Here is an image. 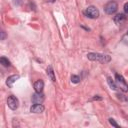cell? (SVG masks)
<instances>
[{
	"mask_svg": "<svg viewBox=\"0 0 128 128\" xmlns=\"http://www.w3.org/2000/svg\"><path fill=\"white\" fill-rule=\"evenodd\" d=\"M87 58L91 61H97L100 63H108L111 60V57L109 55H104L101 53H88Z\"/></svg>",
	"mask_w": 128,
	"mask_h": 128,
	"instance_id": "cell-1",
	"label": "cell"
},
{
	"mask_svg": "<svg viewBox=\"0 0 128 128\" xmlns=\"http://www.w3.org/2000/svg\"><path fill=\"white\" fill-rule=\"evenodd\" d=\"M115 82H116L117 87H119L123 92H128V84L122 75L116 74L115 75Z\"/></svg>",
	"mask_w": 128,
	"mask_h": 128,
	"instance_id": "cell-2",
	"label": "cell"
},
{
	"mask_svg": "<svg viewBox=\"0 0 128 128\" xmlns=\"http://www.w3.org/2000/svg\"><path fill=\"white\" fill-rule=\"evenodd\" d=\"M84 14L86 17L88 18H91V19H96L99 17V10L95 7V6H88L85 11H84Z\"/></svg>",
	"mask_w": 128,
	"mask_h": 128,
	"instance_id": "cell-3",
	"label": "cell"
},
{
	"mask_svg": "<svg viewBox=\"0 0 128 128\" xmlns=\"http://www.w3.org/2000/svg\"><path fill=\"white\" fill-rule=\"evenodd\" d=\"M117 9H118V5H117V3H116L115 1H110V2H108V3L105 5V7H104L105 12H106L107 14H109V15L114 14V13L117 11Z\"/></svg>",
	"mask_w": 128,
	"mask_h": 128,
	"instance_id": "cell-4",
	"label": "cell"
},
{
	"mask_svg": "<svg viewBox=\"0 0 128 128\" xmlns=\"http://www.w3.org/2000/svg\"><path fill=\"white\" fill-rule=\"evenodd\" d=\"M7 105H8V107H9L10 109L16 110V109L18 108V106H19V101H18V99H17L15 96L11 95V96H9L8 99H7Z\"/></svg>",
	"mask_w": 128,
	"mask_h": 128,
	"instance_id": "cell-5",
	"label": "cell"
},
{
	"mask_svg": "<svg viewBox=\"0 0 128 128\" xmlns=\"http://www.w3.org/2000/svg\"><path fill=\"white\" fill-rule=\"evenodd\" d=\"M44 99H45V97L42 92H36L35 94L32 95V101L34 103H42L44 101Z\"/></svg>",
	"mask_w": 128,
	"mask_h": 128,
	"instance_id": "cell-6",
	"label": "cell"
},
{
	"mask_svg": "<svg viewBox=\"0 0 128 128\" xmlns=\"http://www.w3.org/2000/svg\"><path fill=\"white\" fill-rule=\"evenodd\" d=\"M30 111L32 113H41L44 111V106L41 103H35L30 107Z\"/></svg>",
	"mask_w": 128,
	"mask_h": 128,
	"instance_id": "cell-7",
	"label": "cell"
},
{
	"mask_svg": "<svg viewBox=\"0 0 128 128\" xmlns=\"http://www.w3.org/2000/svg\"><path fill=\"white\" fill-rule=\"evenodd\" d=\"M18 79H19V75H11V76H9V77L7 78V80H6V85H7L8 87H12L13 84H14Z\"/></svg>",
	"mask_w": 128,
	"mask_h": 128,
	"instance_id": "cell-8",
	"label": "cell"
},
{
	"mask_svg": "<svg viewBox=\"0 0 128 128\" xmlns=\"http://www.w3.org/2000/svg\"><path fill=\"white\" fill-rule=\"evenodd\" d=\"M125 19H126V16H125L123 13H119V14H117L116 16H114V22H115L117 25L122 24V23L125 21Z\"/></svg>",
	"mask_w": 128,
	"mask_h": 128,
	"instance_id": "cell-9",
	"label": "cell"
},
{
	"mask_svg": "<svg viewBox=\"0 0 128 128\" xmlns=\"http://www.w3.org/2000/svg\"><path fill=\"white\" fill-rule=\"evenodd\" d=\"M43 88H44V82L42 80H37L34 83V89L36 92H42Z\"/></svg>",
	"mask_w": 128,
	"mask_h": 128,
	"instance_id": "cell-10",
	"label": "cell"
},
{
	"mask_svg": "<svg viewBox=\"0 0 128 128\" xmlns=\"http://www.w3.org/2000/svg\"><path fill=\"white\" fill-rule=\"evenodd\" d=\"M46 72H47V76L50 78V80H51L52 82H54V81H55V75H54V71H53L52 66H48Z\"/></svg>",
	"mask_w": 128,
	"mask_h": 128,
	"instance_id": "cell-11",
	"label": "cell"
},
{
	"mask_svg": "<svg viewBox=\"0 0 128 128\" xmlns=\"http://www.w3.org/2000/svg\"><path fill=\"white\" fill-rule=\"evenodd\" d=\"M107 82H108V84H109V86H110V88H111L112 90H116V89H117L116 82H114L111 77H108V78H107Z\"/></svg>",
	"mask_w": 128,
	"mask_h": 128,
	"instance_id": "cell-12",
	"label": "cell"
},
{
	"mask_svg": "<svg viewBox=\"0 0 128 128\" xmlns=\"http://www.w3.org/2000/svg\"><path fill=\"white\" fill-rule=\"evenodd\" d=\"M0 63H1L4 67H9V66H10V61H9L6 57H4V56H2V57L0 58Z\"/></svg>",
	"mask_w": 128,
	"mask_h": 128,
	"instance_id": "cell-13",
	"label": "cell"
},
{
	"mask_svg": "<svg viewBox=\"0 0 128 128\" xmlns=\"http://www.w3.org/2000/svg\"><path fill=\"white\" fill-rule=\"evenodd\" d=\"M71 82L73 83H79L80 82V77L77 75H72L71 76Z\"/></svg>",
	"mask_w": 128,
	"mask_h": 128,
	"instance_id": "cell-14",
	"label": "cell"
},
{
	"mask_svg": "<svg viewBox=\"0 0 128 128\" xmlns=\"http://www.w3.org/2000/svg\"><path fill=\"white\" fill-rule=\"evenodd\" d=\"M109 123H110L112 126H114V127H119V125H118V124L115 122V120H114V119H112V118H110V119H109Z\"/></svg>",
	"mask_w": 128,
	"mask_h": 128,
	"instance_id": "cell-15",
	"label": "cell"
},
{
	"mask_svg": "<svg viewBox=\"0 0 128 128\" xmlns=\"http://www.w3.org/2000/svg\"><path fill=\"white\" fill-rule=\"evenodd\" d=\"M124 11H125V13H128V2H126L124 4Z\"/></svg>",
	"mask_w": 128,
	"mask_h": 128,
	"instance_id": "cell-16",
	"label": "cell"
},
{
	"mask_svg": "<svg viewBox=\"0 0 128 128\" xmlns=\"http://www.w3.org/2000/svg\"><path fill=\"white\" fill-rule=\"evenodd\" d=\"M14 1V4L15 5H20L22 3V0H13Z\"/></svg>",
	"mask_w": 128,
	"mask_h": 128,
	"instance_id": "cell-17",
	"label": "cell"
},
{
	"mask_svg": "<svg viewBox=\"0 0 128 128\" xmlns=\"http://www.w3.org/2000/svg\"><path fill=\"white\" fill-rule=\"evenodd\" d=\"M5 36H6V35H5V32L2 31V32H1V40H4V39H5Z\"/></svg>",
	"mask_w": 128,
	"mask_h": 128,
	"instance_id": "cell-18",
	"label": "cell"
},
{
	"mask_svg": "<svg viewBox=\"0 0 128 128\" xmlns=\"http://www.w3.org/2000/svg\"><path fill=\"white\" fill-rule=\"evenodd\" d=\"M91 100H102V98L99 97V96H95V97H93Z\"/></svg>",
	"mask_w": 128,
	"mask_h": 128,
	"instance_id": "cell-19",
	"label": "cell"
},
{
	"mask_svg": "<svg viewBox=\"0 0 128 128\" xmlns=\"http://www.w3.org/2000/svg\"><path fill=\"white\" fill-rule=\"evenodd\" d=\"M48 1H50V2H55L56 0H48Z\"/></svg>",
	"mask_w": 128,
	"mask_h": 128,
	"instance_id": "cell-20",
	"label": "cell"
},
{
	"mask_svg": "<svg viewBox=\"0 0 128 128\" xmlns=\"http://www.w3.org/2000/svg\"><path fill=\"white\" fill-rule=\"evenodd\" d=\"M126 35H127V36H128V30H127V32H126Z\"/></svg>",
	"mask_w": 128,
	"mask_h": 128,
	"instance_id": "cell-21",
	"label": "cell"
}]
</instances>
